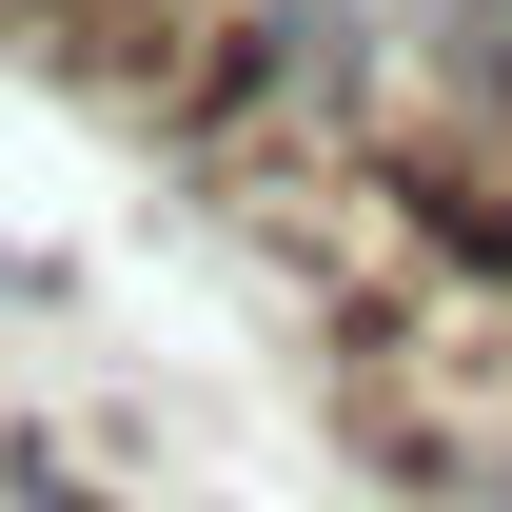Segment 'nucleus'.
Here are the masks:
<instances>
[{
    "instance_id": "f257e3e1",
    "label": "nucleus",
    "mask_w": 512,
    "mask_h": 512,
    "mask_svg": "<svg viewBox=\"0 0 512 512\" xmlns=\"http://www.w3.org/2000/svg\"><path fill=\"white\" fill-rule=\"evenodd\" d=\"M434 512H512V453H453V473H434Z\"/></svg>"
}]
</instances>
